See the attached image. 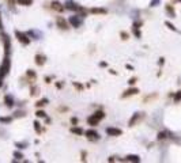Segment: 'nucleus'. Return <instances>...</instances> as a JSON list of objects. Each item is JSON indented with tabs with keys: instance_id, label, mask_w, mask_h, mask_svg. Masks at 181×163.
<instances>
[{
	"instance_id": "nucleus-1",
	"label": "nucleus",
	"mask_w": 181,
	"mask_h": 163,
	"mask_svg": "<svg viewBox=\"0 0 181 163\" xmlns=\"http://www.w3.org/2000/svg\"><path fill=\"white\" fill-rule=\"evenodd\" d=\"M105 117V114H103V112H97V113H94L91 116V117H89V120H87V122H89L91 127H94V125H97L98 122H100V120H102V118Z\"/></svg>"
},
{
	"instance_id": "nucleus-2",
	"label": "nucleus",
	"mask_w": 181,
	"mask_h": 163,
	"mask_svg": "<svg viewBox=\"0 0 181 163\" xmlns=\"http://www.w3.org/2000/svg\"><path fill=\"white\" fill-rule=\"evenodd\" d=\"M8 71H10V60L6 57L4 63L1 64V67H0V78H4V76L8 74Z\"/></svg>"
},
{
	"instance_id": "nucleus-3",
	"label": "nucleus",
	"mask_w": 181,
	"mask_h": 163,
	"mask_svg": "<svg viewBox=\"0 0 181 163\" xmlns=\"http://www.w3.org/2000/svg\"><path fill=\"white\" fill-rule=\"evenodd\" d=\"M17 34V37H18V39L21 41L23 45H27V44H30V38H27V37L23 34V33H19V31H17L15 33Z\"/></svg>"
},
{
	"instance_id": "nucleus-4",
	"label": "nucleus",
	"mask_w": 181,
	"mask_h": 163,
	"mask_svg": "<svg viewBox=\"0 0 181 163\" xmlns=\"http://www.w3.org/2000/svg\"><path fill=\"white\" fill-rule=\"evenodd\" d=\"M106 133L109 136H119V135H121V131L120 129H116V128H106Z\"/></svg>"
},
{
	"instance_id": "nucleus-5",
	"label": "nucleus",
	"mask_w": 181,
	"mask_h": 163,
	"mask_svg": "<svg viewBox=\"0 0 181 163\" xmlns=\"http://www.w3.org/2000/svg\"><path fill=\"white\" fill-rule=\"evenodd\" d=\"M70 22H71V25L74 26V27H79V26L82 25V21L79 19V16H71V18H70Z\"/></svg>"
},
{
	"instance_id": "nucleus-6",
	"label": "nucleus",
	"mask_w": 181,
	"mask_h": 163,
	"mask_svg": "<svg viewBox=\"0 0 181 163\" xmlns=\"http://www.w3.org/2000/svg\"><path fill=\"white\" fill-rule=\"evenodd\" d=\"M86 136L89 139H98V133L96 131H87L86 132Z\"/></svg>"
},
{
	"instance_id": "nucleus-7",
	"label": "nucleus",
	"mask_w": 181,
	"mask_h": 163,
	"mask_svg": "<svg viewBox=\"0 0 181 163\" xmlns=\"http://www.w3.org/2000/svg\"><path fill=\"white\" fill-rule=\"evenodd\" d=\"M57 25H59V27H60V29H67V22L64 21L63 18L57 19Z\"/></svg>"
},
{
	"instance_id": "nucleus-8",
	"label": "nucleus",
	"mask_w": 181,
	"mask_h": 163,
	"mask_svg": "<svg viewBox=\"0 0 181 163\" xmlns=\"http://www.w3.org/2000/svg\"><path fill=\"white\" fill-rule=\"evenodd\" d=\"M18 3L21 6H30L33 3V0H18Z\"/></svg>"
},
{
	"instance_id": "nucleus-9",
	"label": "nucleus",
	"mask_w": 181,
	"mask_h": 163,
	"mask_svg": "<svg viewBox=\"0 0 181 163\" xmlns=\"http://www.w3.org/2000/svg\"><path fill=\"white\" fill-rule=\"evenodd\" d=\"M36 59H37V64H40V65H41V64H44V61H45V57L41 56V54H37Z\"/></svg>"
},
{
	"instance_id": "nucleus-10",
	"label": "nucleus",
	"mask_w": 181,
	"mask_h": 163,
	"mask_svg": "<svg viewBox=\"0 0 181 163\" xmlns=\"http://www.w3.org/2000/svg\"><path fill=\"white\" fill-rule=\"evenodd\" d=\"M52 7H53L55 10H57V11H63L64 10V7L61 6L60 3H53V4H52Z\"/></svg>"
},
{
	"instance_id": "nucleus-11",
	"label": "nucleus",
	"mask_w": 181,
	"mask_h": 163,
	"mask_svg": "<svg viewBox=\"0 0 181 163\" xmlns=\"http://www.w3.org/2000/svg\"><path fill=\"white\" fill-rule=\"evenodd\" d=\"M91 12H93V14H105L106 11L102 10V8H93Z\"/></svg>"
},
{
	"instance_id": "nucleus-12",
	"label": "nucleus",
	"mask_w": 181,
	"mask_h": 163,
	"mask_svg": "<svg viewBox=\"0 0 181 163\" xmlns=\"http://www.w3.org/2000/svg\"><path fill=\"white\" fill-rule=\"evenodd\" d=\"M139 118H140V114H138V113H136L135 116H134V118H132V120L129 121V125H134V124H135V122H136V121L139 120Z\"/></svg>"
},
{
	"instance_id": "nucleus-13",
	"label": "nucleus",
	"mask_w": 181,
	"mask_h": 163,
	"mask_svg": "<svg viewBox=\"0 0 181 163\" xmlns=\"http://www.w3.org/2000/svg\"><path fill=\"white\" fill-rule=\"evenodd\" d=\"M138 92V90L136 89H132V90H128V91H125V94L123 97H127V95H132V94H136Z\"/></svg>"
},
{
	"instance_id": "nucleus-14",
	"label": "nucleus",
	"mask_w": 181,
	"mask_h": 163,
	"mask_svg": "<svg viewBox=\"0 0 181 163\" xmlns=\"http://www.w3.org/2000/svg\"><path fill=\"white\" fill-rule=\"evenodd\" d=\"M127 159L128 160H132V162H139V160H140L136 155H129V156H127Z\"/></svg>"
},
{
	"instance_id": "nucleus-15",
	"label": "nucleus",
	"mask_w": 181,
	"mask_h": 163,
	"mask_svg": "<svg viewBox=\"0 0 181 163\" xmlns=\"http://www.w3.org/2000/svg\"><path fill=\"white\" fill-rule=\"evenodd\" d=\"M166 11H167V14L170 15V16H173L174 18V10L170 7V6H166Z\"/></svg>"
},
{
	"instance_id": "nucleus-16",
	"label": "nucleus",
	"mask_w": 181,
	"mask_h": 163,
	"mask_svg": "<svg viewBox=\"0 0 181 163\" xmlns=\"http://www.w3.org/2000/svg\"><path fill=\"white\" fill-rule=\"evenodd\" d=\"M71 132L72 133H78V135H82V133H83V131H82L80 128H72Z\"/></svg>"
},
{
	"instance_id": "nucleus-17",
	"label": "nucleus",
	"mask_w": 181,
	"mask_h": 163,
	"mask_svg": "<svg viewBox=\"0 0 181 163\" xmlns=\"http://www.w3.org/2000/svg\"><path fill=\"white\" fill-rule=\"evenodd\" d=\"M6 105H7V106H12V98L6 97Z\"/></svg>"
},
{
	"instance_id": "nucleus-18",
	"label": "nucleus",
	"mask_w": 181,
	"mask_h": 163,
	"mask_svg": "<svg viewBox=\"0 0 181 163\" xmlns=\"http://www.w3.org/2000/svg\"><path fill=\"white\" fill-rule=\"evenodd\" d=\"M37 116H38V117H45V113L40 110V112H37Z\"/></svg>"
},
{
	"instance_id": "nucleus-19",
	"label": "nucleus",
	"mask_w": 181,
	"mask_h": 163,
	"mask_svg": "<svg viewBox=\"0 0 181 163\" xmlns=\"http://www.w3.org/2000/svg\"><path fill=\"white\" fill-rule=\"evenodd\" d=\"M166 26H169V29H172V30H176V27H174V26L172 25L170 22H166Z\"/></svg>"
},
{
	"instance_id": "nucleus-20",
	"label": "nucleus",
	"mask_w": 181,
	"mask_h": 163,
	"mask_svg": "<svg viewBox=\"0 0 181 163\" xmlns=\"http://www.w3.org/2000/svg\"><path fill=\"white\" fill-rule=\"evenodd\" d=\"M174 99H176V101H180V99H181V92H178L177 95L174 97Z\"/></svg>"
},
{
	"instance_id": "nucleus-21",
	"label": "nucleus",
	"mask_w": 181,
	"mask_h": 163,
	"mask_svg": "<svg viewBox=\"0 0 181 163\" xmlns=\"http://www.w3.org/2000/svg\"><path fill=\"white\" fill-rule=\"evenodd\" d=\"M34 125H36V129H37V132H41V128H40V124H38V122H36V124H34Z\"/></svg>"
},
{
	"instance_id": "nucleus-22",
	"label": "nucleus",
	"mask_w": 181,
	"mask_h": 163,
	"mask_svg": "<svg viewBox=\"0 0 181 163\" xmlns=\"http://www.w3.org/2000/svg\"><path fill=\"white\" fill-rule=\"evenodd\" d=\"M14 155L17 156V158H18V159H21V158H23V156H22V154H19V152H15Z\"/></svg>"
},
{
	"instance_id": "nucleus-23",
	"label": "nucleus",
	"mask_w": 181,
	"mask_h": 163,
	"mask_svg": "<svg viewBox=\"0 0 181 163\" xmlns=\"http://www.w3.org/2000/svg\"><path fill=\"white\" fill-rule=\"evenodd\" d=\"M0 121H3V122H10V118H0Z\"/></svg>"
},
{
	"instance_id": "nucleus-24",
	"label": "nucleus",
	"mask_w": 181,
	"mask_h": 163,
	"mask_svg": "<svg viewBox=\"0 0 181 163\" xmlns=\"http://www.w3.org/2000/svg\"><path fill=\"white\" fill-rule=\"evenodd\" d=\"M158 1H159V0H153V1H151V6H154V4H157V3H158Z\"/></svg>"
}]
</instances>
